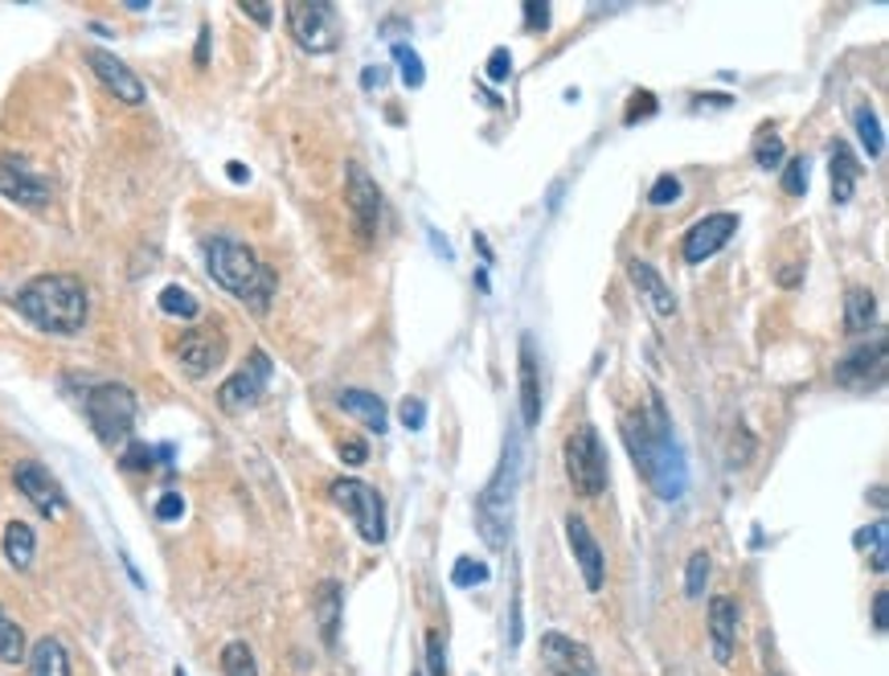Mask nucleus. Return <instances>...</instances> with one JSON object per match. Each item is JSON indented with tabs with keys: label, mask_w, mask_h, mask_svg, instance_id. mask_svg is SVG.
Listing matches in <instances>:
<instances>
[{
	"label": "nucleus",
	"mask_w": 889,
	"mask_h": 676,
	"mask_svg": "<svg viewBox=\"0 0 889 676\" xmlns=\"http://www.w3.org/2000/svg\"><path fill=\"white\" fill-rule=\"evenodd\" d=\"M160 312L181 316V320H197V312H202V303L193 299V291H185V287L169 284V287H164V291H160Z\"/></svg>",
	"instance_id": "obj_30"
},
{
	"label": "nucleus",
	"mask_w": 889,
	"mask_h": 676,
	"mask_svg": "<svg viewBox=\"0 0 889 676\" xmlns=\"http://www.w3.org/2000/svg\"><path fill=\"white\" fill-rule=\"evenodd\" d=\"M874 628L886 631V591H877L874 595Z\"/></svg>",
	"instance_id": "obj_48"
},
{
	"label": "nucleus",
	"mask_w": 889,
	"mask_h": 676,
	"mask_svg": "<svg viewBox=\"0 0 889 676\" xmlns=\"http://www.w3.org/2000/svg\"><path fill=\"white\" fill-rule=\"evenodd\" d=\"M221 676H259V664H254L250 644L235 640V644L221 648Z\"/></svg>",
	"instance_id": "obj_29"
},
{
	"label": "nucleus",
	"mask_w": 889,
	"mask_h": 676,
	"mask_svg": "<svg viewBox=\"0 0 889 676\" xmlns=\"http://www.w3.org/2000/svg\"><path fill=\"white\" fill-rule=\"evenodd\" d=\"M627 275L640 284V291L648 296L656 316H676V296H672L669 284L656 275V267H648V263H640V259H631V263H627Z\"/></svg>",
	"instance_id": "obj_23"
},
{
	"label": "nucleus",
	"mask_w": 889,
	"mask_h": 676,
	"mask_svg": "<svg viewBox=\"0 0 889 676\" xmlns=\"http://www.w3.org/2000/svg\"><path fill=\"white\" fill-rule=\"evenodd\" d=\"M509 75H513V54H509V49H492V58H488V79L504 82Z\"/></svg>",
	"instance_id": "obj_43"
},
{
	"label": "nucleus",
	"mask_w": 889,
	"mask_h": 676,
	"mask_svg": "<svg viewBox=\"0 0 889 676\" xmlns=\"http://www.w3.org/2000/svg\"><path fill=\"white\" fill-rule=\"evenodd\" d=\"M865 537H874V570L877 574H886L889 566V546H886V520H874V529H865Z\"/></svg>",
	"instance_id": "obj_38"
},
{
	"label": "nucleus",
	"mask_w": 889,
	"mask_h": 676,
	"mask_svg": "<svg viewBox=\"0 0 889 676\" xmlns=\"http://www.w3.org/2000/svg\"><path fill=\"white\" fill-rule=\"evenodd\" d=\"M394 58L402 62V82H406V87H422V62H419V54H414V49H406V46H394Z\"/></svg>",
	"instance_id": "obj_37"
},
{
	"label": "nucleus",
	"mask_w": 889,
	"mask_h": 676,
	"mask_svg": "<svg viewBox=\"0 0 889 676\" xmlns=\"http://www.w3.org/2000/svg\"><path fill=\"white\" fill-rule=\"evenodd\" d=\"M337 406H341L344 414H353L361 426L377 431V435L390 426V419H386V402H381L377 393H369V390H341V393H337Z\"/></svg>",
	"instance_id": "obj_21"
},
{
	"label": "nucleus",
	"mask_w": 889,
	"mask_h": 676,
	"mask_svg": "<svg viewBox=\"0 0 889 676\" xmlns=\"http://www.w3.org/2000/svg\"><path fill=\"white\" fill-rule=\"evenodd\" d=\"M624 439L631 447V459L648 484L656 488V496L664 501H676L688 484V468H685V456L681 447L672 443V431H669V419H664V406L660 398H648V414H631L624 423Z\"/></svg>",
	"instance_id": "obj_1"
},
{
	"label": "nucleus",
	"mask_w": 889,
	"mask_h": 676,
	"mask_svg": "<svg viewBox=\"0 0 889 676\" xmlns=\"http://www.w3.org/2000/svg\"><path fill=\"white\" fill-rule=\"evenodd\" d=\"M705 582H709V553L693 550V553H688V566H685V595L688 598H702L705 595Z\"/></svg>",
	"instance_id": "obj_33"
},
{
	"label": "nucleus",
	"mask_w": 889,
	"mask_h": 676,
	"mask_svg": "<svg viewBox=\"0 0 889 676\" xmlns=\"http://www.w3.org/2000/svg\"><path fill=\"white\" fill-rule=\"evenodd\" d=\"M176 365H181V374L185 378H209L214 369H218L221 362H226V336H221L218 329H193L185 332L181 341H176Z\"/></svg>",
	"instance_id": "obj_10"
},
{
	"label": "nucleus",
	"mask_w": 889,
	"mask_h": 676,
	"mask_svg": "<svg viewBox=\"0 0 889 676\" xmlns=\"http://www.w3.org/2000/svg\"><path fill=\"white\" fill-rule=\"evenodd\" d=\"M87 287L75 275H37L16 291V312L49 336H75L87 324Z\"/></svg>",
	"instance_id": "obj_2"
},
{
	"label": "nucleus",
	"mask_w": 889,
	"mask_h": 676,
	"mask_svg": "<svg viewBox=\"0 0 889 676\" xmlns=\"http://www.w3.org/2000/svg\"><path fill=\"white\" fill-rule=\"evenodd\" d=\"M566 476L578 496H599L607 488V451L591 423H582L566 439Z\"/></svg>",
	"instance_id": "obj_6"
},
{
	"label": "nucleus",
	"mask_w": 889,
	"mask_h": 676,
	"mask_svg": "<svg viewBox=\"0 0 889 676\" xmlns=\"http://www.w3.org/2000/svg\"><path fill=\"white\" fill-rule=\"evenodd\" d=\"M857 136H860V144H865V152H869L874 160L886 152V136H881V124H877L874 107H857Z\"/></svg>",
	"instance_id": "obj_32"
},
{
	"label": "nucleus",
	"mask_w": 889,
	"mask_h": 676,
	"mask_svg": "<svg viewBox=\"0 0 889 676\" xmlns=\"http://www.w3.org/2000/svg\"><path fill=\"white\" fill-rule=\"evenodd\" d=\"M205 267L214 284L226 287L235 299H242L250 312H266L275 296V271L266 267L259 254L235 242V238H209L205 242Z\"/></svg>",
	"instance_id": "obj_3"
},
{
	"label": "nucleus",
	"mask_w": 889,
	"mask_h": 676,
	"mask_svg": "<svg viewBox=\"0 0 889 676\" xmlns=\"http://www.w3.org/2000/svg\"><path fill=\"white\" fill-rule=\"evenodd\" d=\"M733 230H738V218H733V214H709V218L688 226L681 251H685L688 263H705V259H714V254L730 242Z\"/></svg>",
	"instance_id": "obj_17"
},
{
	"label": "nucleus",
	"mask_w": 889,
	"mask_h": 676,
	"mask_svg": "<svg viewBox=\"0 0 889 676\" xmlns=\"http://www.w3.org/2000/svg\"><path fill=\"white\" fill-rule=\"evenodd\" d=\"M332 501L357 520V534L365 537L369 546H381V541H386V504H381V496H377L374 488L344 476V480H332Z\"/></svg>",
	"instance_id": "obj_8"
},
{
	"label": "nucleus",
	"mask_w": 889,
	"mask_h": 676,
	"mask_svg": "<svg viewBox=\"0 0 889 676\" xmlns=\"http://www.w3.org/2000/svg\"><path fill=\"white\" fill-rule=\"evenodd\" d=\"M836 381H841L844 390H877L886 381V336H877L874 345L853 348L836 365Z\"/></svg>",
	"instance_id": "obj_14"
},
{
	"label": "nucleus",
	"mask_w": 889,
	"mask_h": 676,
	"mask_svg": "<svg viewBox=\"0 0 889 676\" xmlns=\"http://www.w3.org/2000/svg\"><path fill=\"white\" fill-rule=\"evenodd\" d=\"M148 463H152V451H148V447H132L124 459V468H148Z\"/></svg>",
	"instance_id": "obj_47"
},
{
	"label": "nucleus",
	"mask_w": 889,
	"mask_h": 676,
	"mask_svg": "<svg viewBox=\"0 0 889 676\" xmlns=\"http://www.w3.org/2000/svg\"><path fill=\"white\" fill-rule=\"evenodd\" d=\"M238 13L250 16L259 30H271V21H275V9H271V4H250V0H242V4H238Z\"/></svg>",
	"instance_id": "obj_44"
},
{
	"label": "nucleus",
	"mask_w": 889,
	"mask_h": 676,
	"mask_svg": "<svg viewBox=\"0 0 889 676\" xmlns=\"http://www.w3.org/2000/svg\"><path fill=\"white\" fill-rule=\"evenodd\" d=\"M13 484H16V492L25 496V501L42 513V517H62L66 513V492H62V484L49 476V468H42V463H33V459H25V463H16V472H13Z\"/></svg>",
	"instance_id": "obj_13"
},
{
	"label": "nucleus",
	"mask_w": 889,
	"mask_h": 676,
	"mask_svg": "<svg viewBox=\"0 0 889 676\" xmlns=\"http://www.w3.org/2000/svg\"><path fill=\"white\" fill-rule=\"evenodd\" d=\"M341 459H344V463H353V468H361V463L369 459V447L349 435V439H341Z\"/></svg>",
	"instance_id": "obj_46"
},
{
	"label": "nucleus",
	"mask_w": 889,
	"mask_h": 676,
	"mask_svg": "<svg viewBox=\"0 0 889 676\" xmlns=\"http://www.w3.org/2000/svg\"><path fill=\"white\" fill-rule=\"evenodd\" d=\"M398 414H402L406 431H419V426L426 423V402H422V398H406L402 406H398Z\"/></svg>",
	"instance_id": "obj_41"
},
{
	"label": "nucleus",
	"mask_w": 889,
	"mask_h": 676,
	"mask_svg": "<svg viewBox=\"0 0 889 676\" xmlns=\"http://www.w3.org/2000/svg\"><path fill=\"white\" fill-rule=\"evenodd\" d=\"M681 193H685V185H681L672 173H664V176H656L648 202H652V205H672V202H681Z\"/></svg>",
	"instance_id": "obj_36"
},
{
	"label": "nucleus",
	"mask_w": 889,
	"mask_h": 676,
	"mask_svg": "<svg viewBox=\"0 0 889 676\" xmlns=\"http://www.w3.org/2000/svg\"><path fill=\"white\" fill-rule=\"evenodd\" d=\"M185 517V501H181V492H164L157 501V520H181Z\"/></svg>",
	"instance_id": "obj_42"
},
{
	"label": "nucleus",
	"mask_w": 889,
	"mask_h": 676,
	"mask_svg": "<svg viewBox=\"0 0 889 676\" xmlns=\"http://www.w3.org/2000/svg\"><path fill=\"white\" fill-rule=\"evenodd\" d=\"M877 320V296L869 287H848L844 296V329L848 332H869Z\"/></svg>",
	"instance_id": "obj_27"
},
{
	"label": "nucleus",
	"mask_w": 889,
	"mask_h": 676,
	"mask_svg": "<svg viewBox=\"0 0 889 676\" xmlns=\"http://www.w3.org/2000/svg\"><path fill=\"white\" fill-rule=\"evenodd\" d=\"M0 550H4V558H9L13 570H30L33 553H37V537H33V529L25 520H9V525H4V537H0Z\"/></svg>",
	"instance_id": "obj_24"
},
{
	"label": "nucleus",
	"mask_w": 889,
	"mask_h": 676,
	"mask_svg": "<svg viewBox=\"0 0 889 676\" xmlns=\"http://www.w3.org/2000/svg\"><path fill=\"white\" fill-rule=\"evenodd\" d=\"M87 419H91L94 435L115 447L132 435L136 426V393L127 390L124 381H103L87 393Z\"/></svg>",
	"instance_id": "obj_5"
},
{
	"label": "nucleus",
	"mask_w": 889,
	"mask_h": 676,
	"mask_svg": "<svg viewBox=\"0 0 889 676\" xmlns=\"http://www.w3.org/2000/svg\"><path fill=\"white\" fill-rule=\"evenodd\" d=\"M452 582L455 586H476V582H488V566L476 562V558H459L452 570Z\"/></svg>",
	"instance_id": "obj_35"
},
{
	"label": "nucleus",
	"mask_w": 889,
	"mask_h": 676,
	"mask_svg": "<svg viewBox=\"0 0 889 676\" xmlns=\"http://www.w3.org/2000/svg\"><path fill=\"white\" fill-rule=\"evenodd\" d=\"M643 115H656L652 91H636V95H631V103H627V111H624V124H636V119H643Z\"/></svg>",
	"instance_id": "obj_40"
},
{
	"label": "nucleus",
	"mask_w": 889,
	"mask_h": 676,
	"mask_svg": "<svg viewBox=\"0 0 889 676\" xmlns=\"http://www.w3.org/2000/svg\"><path fill=\"white\" fill-rule=\"evenodd\" d=\"M521 414H525V426L542 423V378H537L533 336H521Z\"/></svg>",
	"instance_id": "obj_20"
},
{
	"label": "nucleus",
	"mask_w": 889,
	"mask_h": 676,
	"mask_svg": "<svg viewBox=\"0 0 889 676\" xmlns=\"http://www.w3.org/2000/svg\"><path fill=\"white\" fill-rule=\"evenodd\" d=\"M316 623H320V635L324 644H337V628H341V582H320L316 591Z\"/></svg>",
	"instance_id": "obj_26"
},
{
	"label": "nucleus",
	"mask_w": 889,
	"mask_h": 676,
	"mask_svg": "<svg viewBox=\"0 0 889 676\" xmlns=\"http://www.w3.org/2000/svg\"><path fill=\"white\" fill-rule=\"evenodd\" d=\"M525 30L529 33H546L549 30V4H525Z\"/></svg>",
	"instance_id": "obj_45"
},
{
	"label": "nucleus",
	"mask_w": 889,
	"mask_h": 676,
	"mask_svg": "<svg viewBox=\"0 0 889 676\" xmlns=\"http://www.w3.org/2000/svg\"><path fill=\"white\" fill-rule=\"evenodd\" d=\"M0 197L25 205V209H46L49 181L25 157H0Z\"/></svg>",
	"instance_id": "obj_11"
},
{
	"label": "nucleus",
	"mask_w": 889,
	"mask_h": 676,
	"mask_svg": "<svg viewBox=\"0 0 889 676\" xmlns=\"http://www.w3.org/2000/svg\"><path fill=\"white\" fill-rule=\"evenodd\" d=\"M172 676H185V668H176V673H172Z\"/></svg>",
	"instance_id": "obj_51"
},
{
	"label": "nucleus",
	"mask_w": 889,
	"mask_h": 676,
	"mask_svg": "<svg viewBox=\"0 0 889 676\" xmlns=\"http://www.w3.org/2000/svg\"><path fill=\"white\" fill-rule=\"evenodd\" d=\"M0 661L4 664L25 661V631L16 628V619H9L4 607H0Z\"/></svg>",
	"instance_id": "obj_28"
},
{
	"label": "nucleus",
	"mask_w": 889,
	"mask_h": 676,
	"mask_svg": "<svg viewBox=\"0 0 889 676\" xmlns=\"http://www.w3.org/2000/svg\"><path fill=\"white\" fill-rule=\"evenodd\" d=\"M266 381H271V357H266L263 348H254L250 362L218 390V406L226 410V414H247V410L263 398Z\"/></svg>",
	"instance_id": "obj_9"
},
{
	"label": "nucleus",
	"mask_w": 889,
	"mask_h": 676,
	"mask_svg": "<svg viewBox=\"0 0 889 676\" xmlns=\"http://www.w3.org/2000/svg\"><path fill=\"white\" fill-rule=\"evenodd\" d=\"M287 13V30L296 37L299 49L308 54H332L341 46V16L324 0H296L283 9Z\"/></svg>",
	"instance_id": "obj_7"
},
{
	"label": "nucleus",
	"mask_w": 889,
	"mask_h": 676,
	"mask_svg": "<svg viewBox=\"0 0 889 676\" xmlns=\"http://www.w3.org/2000/svg\"><path fill=\"white\" fill-rule=\"evenodd\" d=\"M542 661L554 676H599L591 648L562 635V631H546L542 635Z\"/></svg>",
	"instance_id": "obj_15"
},
{
	"label": "nucleus",
	"mask_w": 889,
	"mask_h": 676,
	"mask_svg": "<svg viewBox=\"0 0 889 676\" xmlns=\"http://www.w3.org/2000/svg\"><path fill=\"white\" fill-rule=\"evenodd\" d=\"M410 676H422V673H410Z\"/></svg>",
	"instance_id": "obj_52"
},
{
	"label": "nucleus",
	"mask_w": 889,
	"mask_h": 676,
	"mask_svg": "<svg viewBox=\"0 0 889 676\" xmlns=\"http://www.w3.org/2000/svg\"><path fill=\"white\" fill-rule=\"evenodd\" d=\"M25 656H30V676H70V652L54 635L37 640L33 652H25Z\"/></svg>",
	"instance_id": "obj_25"
},
{
	"label": "nucleus",
	"mask_w": 889,
	"mask_h": 676,
	"mask_svg": "<svg viewBox=\"0 0 889 676\" xmlns=\"http://www.w3.org/2000/svg\"><path fill=\"white\" fill-rule=\"evenodd\" d=\"M566 541H570V553H574L578 570H582L586 591H591V595H599V591H603V582H607V558H603V546H599V537L591 534L586 517H578V513H570V517H566Z\"/></svg>",
	"instance_id": "obj_12"
},
{
	"label": "nucleus",
	"mask_w": 889,
	"mask_h": 676,
	"mask_svg": "<svg viewBox=\"0 0 889 676\" xmlns=\"http://www.w3.org/2000/svg\"><path fill=\"white\" fill-rule=\"evenodd\" d=\"M860 160L844 140H832V205H844L857 190Z\"/></svg>",
	"instance_id": "obj_22"
},
{
	"label": "nucleus",
	"mask_w": 889,
	"mask_h": 676,
	"mask_svg": "<svg viewBox=\"0 0 889 676\" xmlns=\"http://www.w3.org/2000/svg\"><path fill=\"white\" fill-rule=\"evenodd\" d=\"M516 476H521V456H516V439L504 447V463L497 476L488 480V488L476 501V529L485 534L492 550H504V541L513 534V496H516Z\"/></svg>",
	"instance_id": "obj_4"
},
{
	"label": "nucleus",
	"mask_w": 889,
	"mask_h": 676,
	"mask_svg": "<svg viewBox=\"0 0 889 676\" xmlns=\"http://www.w3.org/2000/svg\"><path fill=\"white\" fill-rule=\"evenodd\" d=\"M808 176H811L808 157H791V160H787V169H783V190L791 193V197L808 193Z\"/></svg>",
	"instance_id": "obj_34"
},
{
	"label": "nucleus",
	"mask_w": 889,
	"mask_h": 676,
	"mask_svg": "<svg viewBox=\"0 0 889 676\" xmlns=\"http://www.w3.org/2000/svg\"><path fill=\"white\" fill-rule=\"evenodd\" d=\"M209 62V30L202 25V42H197V66Z\"/></svg>",
	"instance_id": "obj_49"
},
{
	"label": "nucleus",
	"mask_w": 889,
	"mask_h": 676,
	"mask_svg": "<svg viewBox=\"0 0 889 676\" xmlns=\"http://www.w3.org/2000/svg\"><path fill=\"white\" fill-rule=\"evenodd\" d=\"M426 664H431V676H447V656H443V635L438 631H426Z\"/></svg>",
	"instance_id": "obj_39"
},
{
	"label": "nucleus",
	"mask_w": 889,
	"mask_h": 676,
	"mask_svg": "<svg viewBox=\"0 0 889 676\" xmlns=\"http://www.w3.org/2000/svg\"><path fill=\"white\" fill-rule=\"evenodd\" d=\"M226 173H230V181H250V173H247V169H242V164H230Z\"/></svg>",
	"instance_id": "obj_50"
},
{
	"label": "nucleus",
	"mask_w": 889,
	"mask_h": 676,
	"mask_svg": "<svg viewBox=\"0 0 889 676\" xmlns=\"http://www.w3.org/2000/svg\"><path fill=\"white\" fill-rule=\"evenodd\" d=\"M344 197H349V209H353L361 238H374L377 221H381V190H377V181L361 164H349V190H344Z\"/></svg>",
	"instance_id": "obj_18"
},
{
	"label": "nucleus",
	"mask_w": 889,
	"mask_h": 676,
	"mask_svg": "<svg viewBox=\"0 0 889 676\" xmlns=\"http://www.w3.org/2000/svg\"><path fill=\"white\" fill-rule=\"evenodd\" d=\"M754 164H759V169H779L783 164V140L771 131V124H763L754 131Z\"/></svg>",
	"instance_id": "obj_31"
},
{
	"label": "nucleus",
	"mask_w": 889,
	"mask_h": 676,
	"mask_svg": "<svg viewBox=\"0 0 889 676\" xmlns=\"http://www.w3.org/2000/svg\"><path fill=\"white\" fill-rule=\"evenodd\" d=\"M738 623H742V611H738V603H733L730 595L709 598V648H714V661H718V664L733 661Z\"/></svg>",
	"instance_id": "obj_19"
},
{
	"label": "nucleus",
	"mask_w": 889,
	"mask_h": 676,
	"mask_svg": "<svg viewBox=\"0 0 889 676\" xmlns=\"http://www.w3.org/2000/svg\"><path fill=\"white\" fill-rule=\"evenodd\" d=\"M87 62H91V70L99 75V82H103V87H107L119 103H127V107H140L144 99H148L144 82L136 79V70H132L127 62H119L115 54H107V49H91V54H87Z\"/></svg>",
	"instance_id": "obj_16"
}]
</instances>
